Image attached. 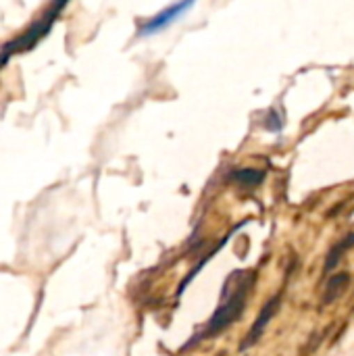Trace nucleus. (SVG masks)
Returning <instances> with one entry per match:
<instances>
[{"mask_svg": "<svg viewBox=\"0 0 354 356\" xmlns=\"http://www.w3.org/2000/svg\"><path fill=\"white\" fill-rule=\"evenodd\" d=\"M252 280H255V275H248L242 284H238V288L230 296H223V305L209 319V323H207V327L202 332V338H211V336H217V334L225 332L244 313L246 296H248V288H250Z\"/></svg>", "mask_w": 354, "mask_h": 356, "instance_id": "nucleus-1", "label": "nucleus"}, {"mask_svg": "<svg viewBox=\"0 0 354 356\" xmlns=\"http://www.w3.org/2000/svg\"><path fill=\"white\" fill-rule=\"evenodd\" d=\"M194 4H196V0H177V2H173L171 6L163 8L159 15H154L152 19H148L144 25H140L138 35H140V38H148V35L161 33V31L167 29L169 25H173L175 21H179Z\"/></svg>", "mask_w": 354, "mask_h": 356, "instance_id": "nucleus-2", "label": "nucleus"}, {"mask_svg": "<svg viewBox=\"0 0 354 356\" xmlns=\"http://www.w3.org/2000/svg\"><path fill=\"white\" fill-rule=\"evenodd\" d=\"M280 305H282V294H275L273 298H269V300L263 305V309H261V313H259L257 321L252 323V327H250V330H248V334L244 336V342L240 344V348H242V350H246V348L255 346V344L263 338L265 330L269 327V323H271V321H273V317L277 315Z\"/></svg>", "mask_w": 354, "mask_h": 356, "instance_id": "nucleus-3", "label": "nucleus"}, {"mask_svg": "<svg viewBox=\"0 0 354 356\" xmlns=\"http://www.w3.org/2000/svg\"><path fill=\"white\" fill-rule=\"evenodd\" d=\"M351 273H336V275H332L330 277V282H328V286H325V290H323V298H321V302L328 307V305H332V302H336L338 298H342L344 296V292L348 290V286H351Z\"/></svg>", "mask_w": 354, "mask_h": 356, "instance_id": "nucleus-4", "label": "nucleus"}, {"mask_svg": "<svg viewBox=\"0 0 354 356\" xmlns=\"http://www.w3.org/2000/svg\"><path fill=\"white\" fill-rule=\"evenodd\" d=\"M263 179H265V171L263 169H252V167L238 169V171L232 173V181H236L242 188H257V186L263 184Z\"/></svg>", "mask_w": 354, "mask_h": 356, "instance_id": "nucleus-5", "label": "nucleus"}, {"mask_svg": "<svg viewBox=\"0 0 354 356\" xmlns=\"http://www.w3.org/2000/svg\"><path fill=\"white\" fill-rule=\"evenodd\" d=\"M354 246V234H348L344 240H340L332 250H330V254H328V259H325V273H330L332 269H336V265L340 263V259H342V254L346 252V250H351Z\"/></svg>", "mask_w": 354, "mask_h": 356, "instance_id": "nucleus-6", "label": "nucleus"}, {"mask_svg": "<svg viewBox=\"0 0 354 356\" xmlns=\"http://www.w3.org/2000/svg\"><path fill=\"white\" fill-rule=\"evenodd\" d=\"M265 127H267L269 131H273V134L282 131V127H284V117H282L277 111H269V113H267V119H265Z\"/></svg>", "mask_w": 354, "mask_h": 356, "instance_id": "nucleus-7", "label": "nucleus"}]
</instances>
